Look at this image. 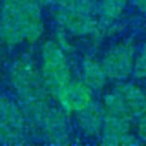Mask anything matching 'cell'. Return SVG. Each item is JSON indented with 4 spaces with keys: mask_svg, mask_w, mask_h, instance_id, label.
<instances>
[{
    "mask_svg": "<svg viewBox=\"0 0 146 146\" xmlns=\"http://www.w3.org/2000/svg\"><path fill=\"white\" fill-rule=\"evenodd\" d=\"M8 74L30 130L36 133L54 106L49 99L50 94L44 87L41 71L31 56L22 55L13 62Z\"/></svg>",
    "mask_w": 146,
    "mask_h": 146,
    "instance_id": "cell-1",
    "label": "cell"
},
{
    "mask_svg": "<svg viewBox=\"0 0 146 146\" xmlns=\"http://www.w3.org/2000/svg\"><path fill=\"white\" fill-rule=\"evenodd\" d=\"M43 32L41 6L34 0H3L0 13V41L14 47L36 42Z\"/></svg>",
    "mask_w": 146,
    "mask_h": 146,
    "instance_id": "cell-2",
    "label": "cell"
},
{
    "mask_svg": "<svg viewBox=\"0 0 146 146\" xmlns=\"http://www.w3.org/2000/svg\"><path fill=\"white\" fill-rule=\"evenodd\" d=\"M103 108L104 124L102 129V144L120 146L123 137L130 132L133 115L115 90L104 96Z\"/></svg>",
    "mask_w": 146,
    "mask_h": 146,
    "instance_id": "cell-3",
    "label": "cell"
},
{
    "mask_svg": "<svg viewBox=\"0 0 146 146\" xmlns=\"http://www.w3.org/2000/svg\"><path fill=\"white\" fill-rule=\"evenodd\" d=\"M40 71L47 91L55 97L71 81L67 58L58 42L48 40L42 44Z\"/></svg>",
    "mask_w": 146,
    "mask_h": 146,
    "instance_id": "cell-4",
    "label": "cell"
},
{
    "mask_svg": "<svg viewBox=\"0 0 146 146\" xmlns=\"http://www.w3.org/2000/svg\"><path fill=\"white\" fill-rule=\"evenodd\" d=\"M30 132L29 122L19 104L0 95V144H24Z\"/></svg>",
    "mask_w": 146,
    "mask_h": 146,
    "instance_id": "cell-5",
    "label": "cell"
},
{
    "mask_svg": "<svg viewBox=\"0 0 146 146\" xmlns=\"http://www.w3.org/2000/svg\"><path fill=\"white\" fill-rule=\"evenodd\" d=\"M110 79L123 81L133 71L135 48L130 41H121L108 49L102 60Z\"/></svg>",
    "mask_w": 146,
    "mask_h": 146,
    "instance_id": "cell-6",
    "label": "cell"
},
{
    "mask_svg": "<svg viewBox=\"0 0 146 146\" xmlns=\"http://www.w3.org/2000/svg\"><path fill=\"white\" fill-rule=\"evenodd\" d=\"M36 133L49 144H68L72 138V131L67 112L62 107L52 106Z\"/></svg>",
    "mask_w": 146,
    "mask_h": 146,
    "instance_id": "cell-7",
    "label": "cell"
},
{
    "mask_svg": "<svg viewBox=\"0 0 146 146\" xmlns=\"http://www.w3.org/2000/svg\"><path fill=\"white\" fill-rule=\"evenodd\" d=\"M56 98L67 113H78L94 102L92 89L83 81L72 80L58 91Z\"/></svg>",
    "mask_w": 146,
    "mask_h": 146,
    "instance_id": "cell-8",
    "label": "cell"
},
{
    "mask_svg": "<svg viewBox=\"0 0 146 146\" xmlns=\"http://www.w3.org/2000/svg\"><path fill=\"white\" fill-rule=\"evenodd\" d=\"M55 21L58 26L73 35H87L97 31V22L90 14L74 11L58 7L55 11Z\"/></svg>",
    "mask_w": 146,
    "mask_h": 146,
    "instance_id": "cell-9",
    "label": "cell"
},
{
    "mask_svg": "<svg viewBox=\"0 0 146 146\" xmlns=\"http://www.w3.org/2000/svg\"><path fill=\"white\" fill-rule=\"evenodd\" d=\"M115 91L122 98L130 113L137 117L146 113V91L132 82H121L116 86Z\"/></svg>",
    "mask_w": 146,
    "mask_h": 146,
    "instance_id": "cell-10",
    "label": "cell"
},
{
    "mask_svg": "<svg viewBox=\"0 0 146 146\" xmlns=\"http://www.w3.org/2000/svg\"><path fill=\"white\" fill-rule=\"evenodd\" d=\"M76 121L80 130L86 136H97L102 132L104 124L103 104L92 102L88 107L76 113Z\"/></svg>",
    "mask_w": 146,
    "mask_h": 146,
    "instance_id": "cell-11",
    "label": "cell"
},
{
    "mask_svg": "<svg viewBox=\"0 0 146 146\" xmlns=\"http://www.w3.org/2000/svg\"><path fill=\"white\" fill-rule=\"evenodd\" d=\"M106 71L102 62L94 57H86L82 62V81L92 90H100L107 79Z\"/></svg>",
    "mask_w": 146,
    "mask_h": 146,
    "instance_id": "cell-12",
    "label": "cell"
},
{
    "mask_svg": "<svg viewBox=\"0 0 146 146\" xmlns=\"http://www.w3.org/2000/svg\"><path fill=\"white\" fill-rule=\"evenodd\" d=\"M128 0H102L99 14L103 23H111L116 19L127 6Z\"/></svg>",
    "mask_w": 146,
    "mask_h": 146,
    "instance_id": "cell-13",
    "label": "cell"
},
{
    "mask_svg": "<svg viewBox=\"0 0 146 146\" xmlns=\"http://www.w3.org/2000/svg\"><path fill=\"white\" fill-rule=\"evenodd\" d=\"M55 2L60 8L86 13L90 15H92L96 9L94 0H55Z\"/></svg>",
    "mask_w": 146,
    "mask_h": 146,
    "instance_id": "cell-14",
    "label": "cell"
},
{
    "mask_svg": "<svg viewBox=\"0 0 146 146\" xmlns=\"http://www.w3.org/2000/svg\"><path fill=\"white\" fill-rule=\"evenodd\" d=\"M132 75L137 79H145L146 78V43L143 46L139 54L135 58Z\"/></svg>",
    "mask_w": 146,
    "mask_h": 146,
    "instance_id": "cell-15",
    "label": "cell"
},
{
    "mask_svg": "<svg viewBox=\"0 0 146 146\" xmlns=\"http://www.w3.org/2000/svg\"><path fill=\"white\" fill-rule=\"evenodd\" d=\"M137 132L140 140L146 143V113L139 116L138 124H137Z\"/></svg>",
    "mask_w": 146,
    "mask_h": 146,
    "instance_id": "cell-16",
    "label": "cell"
},
{
    "mask_svg": "<svg viewBox=\"0 0 146 146\" xmlns=\"http://www.w3.org/2000/svg\"><path fill=\"white\" fill-rule=\"evenodd\" d=\"M136 7L144 14H146V0H132Z\"/></svg>",
    "mask_w": 146,
    "mask_h": 146,
    "instance_id": "cell-17",
    "label": "cell"
},
{
    "mask_svg": "<svg viewBox=\"0 0 146 146\" xmlns=\"http://www.w3.org/2000/svg\"><path fill=\"white\" fill-rule=\"evenodd\" d=\"M35 2H38L40 6H47V5H50V3H54L55 0H34Z\"/></svg>",
    "mask_w": 146,
    "mask_h": 146,
    "instance_id": "cell-18",
    "label": "cell"
},
{
    "mask_svg": "<svg viewBox=\"0 0 146 146\" xmlns=\"http://www.w3.org/2000/svg\"><path fill=\"white\" fill-rule=\"evenodd\" d=\"M145 91H146V83H145Z\"/></svg>",
    "mask_w": 146,
    "mask_h": 146,
    "instance_id": "cell-19",
    "label": "cell"
}]
</instances>
